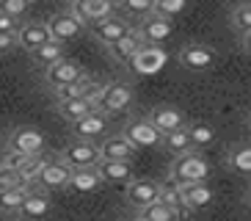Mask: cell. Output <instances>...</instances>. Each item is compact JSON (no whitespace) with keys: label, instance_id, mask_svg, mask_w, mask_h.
Returning <instances> with one entry per match:
<instances>
[{"label":"cell","instance_id":"6da1fadb","mask_svg":"<svg viewBox=\"0 0 251 221\" xmlns=\"http://www.w3.org/2000/svg\"><path fill=\"white\" fill-rule=\"evenodd\" d=\"M210 177V163L199 149H191L185 155H177L171 161L169 180H174L177 185H191V183H207Z\"/></svg>","mask_w":251,"mask_h":221},{"label":"cell","instance_id":"7a4b0ae2","mask_svg":"<svg viewBox=\"0 0 251 221\" xmlns=\"http://www.w3.org/2000/svg\"><path fill=\"white\" fill-rule=\"evenodd\" d=\"M135 100V91L130 83L125 81H116V83H108L102 88V94L97 100V108L100 113H119V110H127Z\"/></svg>","mask_w":251,"mask_h":221},{"label":"cell","instance_id":"3957f363","mask_svg":"<svg viewBox=\"0 0 251 221\" xmlns=\"http://www.w3.org/2000/svg\"><path fill=\"white\" fill-rule=\"evenodd\" d=\"M61 161L75 171L77 169H97V163L102 161V155H100V147H97V144L75 138L72 144H67V149L61 152Z\"/></svg>","mask_w":251,"mask_h":221},{"label":"cell","instance_id":"277c9868","mask_svg":"<svg viewBox=\"0 0 251 221\" xmlns=\"http://www.w3.org/2000/svg\"><path fill=\"white\" fill-rule=\"evenodd\" d=\"M135 149H152L163 144V133L157 130L149 119H133L125 125V133H122Z\"/></svg>","mask_w":251,"mask_h":221},{"label":"cell","instance_id":"5b68a950","mask_svg":"<svg viewBox=\"0 0 251 221\" xmlns=\"http://www.w3.org/2000/svg\"><path fill=\"white\" fill-rule=\"evenodd\" d=\"M160 185L163 183H155V180H144V177H135L133 183L125 185V199L135 210H144V207L155 205L160 199Z\"/></svg>","mask_w":251,"mask_h":221},{"label":"cell","instance_id":"8992f818","mask_svg":"<svg viewBox=\"0 0 251 221\" xmlns=\"http://www.w3.org/2000/svg\"><path fill=\"white\" fill-rule=\"evenodd\" d=\"M215 58H218V53L213 47H207V44H199V42L185 44L182 50H179V64L188 72H207L215 64Z\"/></svg>","mask_w":251,"mask_h":221},{"label":"cell","instance_id":"52a82bcc","mask_svg":"<svg viewBox=\"0 0 251 221\" xmlns=\"http://www.w3.org/2000/svg\"><path fill=\"white\" fill-rule=\"evenodd\" d=\"M72 174H75V169H69L61 158H52V161H47L42 174L36 177V183L42 191H61V188H69Z\"/></svg>","mask_w":251,"mask_h":221},{"label":"cell","instance_id":"ba28073f","mask_svg":"<svg viewBox=\"0 0 251 221\" xmlns=\"http://www.w3.org/2000/svg\"><path fill=\"white\" fill-rule=\"evenodd\" d=\"M89 30L97 42H102L105 47H111V44H116L119 39H125L127 33L135 30V28L125 20V17L113 14V17H108V20H100V22H94V25H89Z\"/></svg>","mask_w":251,"mask_h":221},{"label":"cell","instance_id":"9c48e42d","mask_svg":"<svg viewBox=\"0 0 251 221\" xmlns=\"http://www.w3.org/2000/svg\"><path fill=\"white\" fill-rule=\"evenodd\" d=\"M8 149L23 155H42L45 152V133H39L36 127H17L8 136Z\"/></svg>","mask_w":251,"mask_h":221},{"label":"cell","instance_id":"30bf717a","mask_svg":"<svg viewBox=\"0 0 251 221\" xmlns=\"http://www.w3.org/2000/svg\"><path fill=\"white\" fill-rule=\"evenodd\" d=\"M147 119L163 133V136H166V133H174V130L188 127V119H185V113L177 108V105H155V108L149 110Z\"/></svg>","mask_w":251,"mask_h":221},{"label":"cell","instance_id":"8fae6325","mask_svg":"<svg viewBox=\"0 0 251 221\" xmlns=\"http://www.w3.org/2000/svg\"><path fill=\"white\" fill-rule=\"evenodd\" d=\"M166 61H169V55H166V50L163 47H155V44H147L144 50L138 53L133 58V72L141 75V78H149V75H157L166 66Z\"/></svg>","mask_w":251,"mask_h":221},{"label":"cell","instance_id":"7c38bea8","mask_svg":"<svg viewBox=\"0 0 251 221\" xmlns=\"http://www.w3.org/2000/svg\"><path fill=\"white\" fill-rule=\"evenodd\" d=\"M80 78H83V66L77 64V61H72V58H61L58 64H52L45 72L47 86H52V88L72 86V83H77Z\"/></svg>","mask_w":251,"mask_h":221},{"label":"cell","instance_id":"4fadbf2b","mask_svg":"<svg viewBox=\"0 0 251 221\" xmlns=\"http://www.w3.org/2000/svg\"><path fill=\"white\" fill-rule=\"evenodd\" d=\"M141 33V39L147 44H155V47H160L166 39H171V30H174V25H171V20H166V17H157V14H149L147 20L138 22V28H135Z\"/></svg>","mask_w":251,"mask_h":221},{"label":"cell","instance_id":"5bb4252c","mask_svg":"<svg viewBox=\"0 0 251 221\" xmlns=\"http://www.w3.org/2000/svg\"><path fill=\"white\" fill-rule=\"evenodd\" d=\"M47 28H50V36L55 39V42H72V39H77L83 33V25L77 17L72 14V11H64V14H55L50 22H47Z\"/></svg>","mask_w":251,"mask_h":221},{"label":"cell","instance_id":"9a60e30c","mask_svg":"<svg viewBox=\"0 0 251 221\" xmlns=\"http://www.w3.org/2000/svg\"><path fill=\"white\" fill-rule=\"evenodd\" d=\"M113 8H116V0H86V3H80V6H72V14L89 28V25H94V22L113 17Z\"/></svg>","mask_w":251,"mask_h":221},{"label":"cell","instance_id":"2e32d148","mask_svg":"<svg viewBox=\"0 0 251 221\" xmlns=\"http://www.w3.org/2000/svg\"><path fill=\"white\" fill-rule=\"evenodd\" d=\"M50 28H47L45 22H23L20 25V30H17V42H20V47L28 53L39 50L42 44L50 42Z\"/></svg>","mask_w":251,"mask_h":221},{"label":"cell","instance_id":"e0dca14e","mask_svg":"<svg viewBox=\"0 0 251 221\" xmlns=\"http://www.w3.org/2000/svg\"><path fill=\"white\" fill-rule=\"evenodd\" d=\"M100 155L102 161H125V163H133L138 149L125 138V136H108V138L100 144Z\"/></svg>","mask_w":251,"mask_h":221},{"label":"cell","instance_id":"ac0fdd59","mask_svg":"<svg viewBox=\"0 0 251 221\" xmlns=\"http://www.w3.org/2000/svg\"><path fill=\"white\" fill-rule=\"evenodd\" d=\"M144 47H147V42L141 39V33L138 30H130L125 39H119L116 44H111L108 53H111V58L119 61V64H133V58L144 50Z\"/></svg>","mask_w":251,"mask_h":221},{"label":"cell","instance_id":"d6986e66","mask_svg":"<svg viewBox=\"0 0 251 221\" xmlns=\"http://www.w3.org/2000/svg\"><path fill=\"white\" fill-rule=\"evenodd\" d=\"M182 199H185V207L196 213V210H204L215 202V191L210 188V183H191V185H182Z\"/></svg>","mask_w":251,"mask_h":221},{"label":"cell","instance_id":"ffe728a7","mask_svg":"<svg viewBox=\"0 0 251 221\" xmlns=\"http://www.w3.org/2000/svg\"><path fill=\"white\" fill-rule=\"evenodd\" d=\"M52 210V202L45 191H33L28 199H25V205L20 207V221H42L47 213Z\"/></svg>","mask_w":251,"mask_h":221},{"label":"cell","instance_id":"44dd1931","mask_svg":"<svg viewBox=\"0 0 251 221\" xmlns=\"http://www.w3.org/2000/svg\"><path fill=\"white\" fill-rule=\"evenodd\" d=\"M97 171L102 177V183H133V163L125 161H100L97 163Z\"/></svg>","mask_w":251,"mask_h":221},{"label":"cell","instance_id":"7402d4cb","mask_svg":"<svg viewBox=\"0 0 251 221\" xmlns=\"http://www.w3.org/2000/svg\"><path fill=\"white\" fill-rule=\"evenodd\" d=\"M97 110H100L97 108V100H64V103H58V113L67 119L69 125L91 116V113H97Z\"/></svg>","mask_w":251,"mask_h":221},{"label":"cell","instance_id":"603a6c76","mask_svg":"<svg viewBox=\"0 0 251 221\" xmlns=\"http://www.w3.org/2000/svg\"><path fill=\"white\" fill-rule=\"evenodd\" d=\"M105 130H108V119H105V113H100V110L72 125V133L80 141H91V138H97V136H102Z\"/></svg>","mask_w":251,"mask_h":221},{"label":"cell","instance_id":"cb8c5ba5","mask_svg":"<svg viewBox=\"0 0 251 221\" xmlns=\"http://www.w3.org/2000/svg\"><path fill=\"white\" fill-rule=\"evenodd\" d=\"M160 202H166V205L177 213V219L179 216H185V213H191L188 207H185V199H182V185H177L174 180H166V183L160 185Z\"/></svg>","mask_w":251,"mask_h":221},{"label":"cell","instance_id":"d4e9b609","mask_svg":"<svg viewBox=\"0 0 251 221\" xmlns=\"http://www.w3.org/2000/svg\"><path fill=\"white\" fill-rule=\"evenodd\" d=\"M160 147L166 149L169 155H174V158H177V155L191 152L193 144H191V133H188V127H182V130H174V133H166Z\"/></svg>","mask_w":251,"mask_h":221},{"label":"cell","instance_id":"484cf974","mask_svg":"<svg viewBox=\"0 0 251 221\" xmlns=\"http://www.w3.org/2000/svg\"><path fill=\"white\" fill-rule=\"evenodd\" d=\"M102 185V177H100V171L97 169H77L72 174V183H69V188L77 193H91L97 191Z\"/></svg>","mask_w":251,"mask_h":221},{"label":"cell","instance_id":"4316f807","mask_svg":"<svg viewBox=\"0 0 251 221\" xmlns=\"http://www.w3.org/2000/svg\"><path fill=\"white\" fill-rule=\"evenodd\" d=\"M30 58L36 61L39 66H45V69H50L52 64H58L61 58H64V44L55 42V39H50L47 44H42L39 50L30 53Z\"/></svg>","mask_w":251,"mask_h":221},{"label":"cell","instance_id":"83f0119b","mask_svg":"<svg viewBox=\"0 0 251 221\" xmlns=\"http://www.w3.org/2000/svg\"><path fill=\"white\" fill-rule=\"evenodd\" d=\"M33 193L30 185L25 188H11V191H0V213H20V207L25 205V199Z\"/></svg>","mask_w":251,"mask_h":221},{"label":"cell","instance_id":"f1b7e54d","mask_svg":"<svg viewBox=\"0 0 251 221\" xmlns=\"http://www.w3.org/2000/svg\"><path fill=\"white\" fill-rule=\"evenodd\" d=\"M226 166L237 174H251V144H240V147L229 149Z\"/></svg>","mask_w":251,"mask_h":221},{"label":"cell","instance_id":"f546056e","mask_svg":"<svg viewBox=\"0 0 251 221\" xmlns=\"http://www.w3.org/2000/svg\"><path fill=\"white\" fill-rule=\"evenodd\" d=\"M188 133H191V144L193 149H204L210 144H215V127L210 122H191L188 125Z\"/></svg>","mask_w":251,"mask_h":221},{"label":"cell","instance_id":"4dcf8cb0","mask_svg":"<svg viewBox=\"0 0 251 221\" xmlns=\"http://www.w3.org/2000/svg\"><path fill=\"white\" fill-rule=\"evenodd\" d=\"M229 20H232V28H235L240 36L251 33V0H246V3H240V6L232 8Z\"/></svg>","mask_w":251,"mask_h":221},{"label":"cell","instance_id":"1f68e13d","mask_svg":"<svg viewBox=\"0 0 251 221\" xmlns=\"http://www.w3.org/2000/svg\"><path fill=\"white\" fill-rule=\"evenodd\" d=\"M138 219L141 221H177V213H174L166 202H160V199H157L155 205H149V207H144V210H138Z\"/></svg>","mask_w":251,"mask_h":221},{"label":"cell","instance_id":"d6a6232c","mask_svg":"<svg viewBox=\"0 0 251 221\" xmlns=\"http://www.w3.org/2000/svg\"><path fill=\"white\" fill-rule=\"evenodd\" d=\"M119 6L127 17L135 20H147L149 14H155V0H119Z\"/></svg>","mask_w":251,"mask_h":221},{"label":"cell","instance_id":"836d02e7","mask_svg":"<svg viewBox=\"0 0 251 221\" xmlns=\"http://www.w3.org/2000/svg\"><path fill=\"white\" fill-rule=\"evenodd\" d=\"M25 185H30V183L20 174V169H11V166H3V163H0V191L25 188Z\"/></svg>","mask_w":251,"mask_h":221},{"label":"cell","instance_id":"e575fe53","mask_svg":"<svg viewBox=\"0 0 251 221\" xmlns=\"http://www.w3.org/2000/svg\"><path fill=\"white\" fill-rule=\"evenodd\" d=\"M47 161H50V158H47L45 152H42V155H30L28 161H25V166L20 169V174H23L28 183H36V177L42 174V169L47 166Z\"/></svg>","mask_w":251,"mask_h":221},{"label":"cell","instance_id":"d590c367","mask_svg":"<svg viewBox=\"0 0 251 221\" xmlns=\"http://www.w3.org/2000/svg\"><path fill=\"white\" fill-rule=\"evenodd\" d=\"M185 6H188V0H155V14L174 20V17H179L185 11Z\"/></svg>","mask_w":251,"mask_h":221},{"label":"cell","instance_id":"8d00e7d4","mask_svg":"<svg viewBox=\"0 0 251 221\" xmlns=\"http://www.w3.org/2000/svg\"><path fill=\"white\" fill-rule=\"evenodd\" d=\"M30 8V0H0V14L14 17V20H23Z\"/></svg>","mask_w":251,"mask_h":221},{"label":"cell","instance_id":"74e56055","mask_svg":"<svg viewBox=\"0 0 251 221\" xmlns=\"http://www.w3.org/2000/svg\"><path fill=\"white\" fill-rule=\"evenodd\" d=\"M28 158H30V155L14 152V149H6V155H3V166H11V169H23Z\"/></svg>","mask_w":251,"mask_h":221},{"label":"cell","instance_id":"f35d334b","mask_svg":"<svg viewBox=\"0 0 251 221\" xmlns=\"http://www.w3.org/2000/svg\"><path fill=\"white\" fill-rule=\"evenodd\" d=\"M14 44H20V42H17V33H6V30H0V53L11 50Z\"/></svg>","mask_w":251,"mask_h":221},{"label":"cell","instance_id":"ab89813d","mask_svg":"<svg viewBox=\"0 0 251 221\" xmlns=\"http://www.w3.org/2000/svg\"><path fill=\"white\" fill-rule=\"evenodd\" d=\"M240 44H243V50L251 55V33H246V36H240Z\"/></svg>","mask_w":251,"mask_h":221},{"label":"cell","instance_id":"60d3db41","mask_svg":"<svg viewBox=\"0 0 251 221\" xmlns=\"http://www.w3.org/2000/svg\"><path fill=\"white\" fill-rule=\"evenodd\" d=\"M69 6H80V3H86V0H67Z\"/></svg>","mask_w":251,"mask_h":221},{"label":"cell","instance_id":"b9f144b4","mask_svg":"<svg viewBox=\"0 0 251 221\" xmlns=\"http://www.w3.org/2000/svg\"><path fill=\"white\" fill-rule=\"evenodd\" d=\"M249 125H251V119H249Z\"/></svg>","mask_w":251,"mask_h":221},{"label":"cell","instance_id":"7bdbcfd3","mask_svg":"<svg viewBox=\"0 0 251 221\" xmlns=\"http://www.w3.org/2000/svg\"><path fill=\"white\" fill-rule=\"evenodd\" d=\"M135 221H141V219H135Z\"/></svg>","mask_w":251,"mask_h":221},{"label":"cell","instance_id":"ee69618b","mask_svg":"<svg viewBox=\"0 0 251 221\" xmlns=\"http://www.w3.org/2000/svg\"><path fill=\"white\" fill-rule=\"evenodd\" d=\"M249 199H251V193H249Z\"/></svg>","mask_w":251,"mask_h":221}]
</instances>
